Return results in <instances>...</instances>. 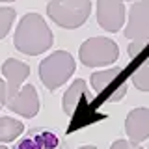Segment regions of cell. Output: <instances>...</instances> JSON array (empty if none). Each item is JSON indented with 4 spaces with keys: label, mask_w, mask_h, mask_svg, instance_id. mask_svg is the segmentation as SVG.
I'll use <instances>...</instances> for the list:
<instances>
[{
    "label": "cell",
    "mask_w": 149,
    "mask_h": 149,
    "mask_svg": "<svg viewBox=\"0 0 149 149\" xmlns=\"http://www.w3.org/2000/svg\"><path fill=\"white\" fill-rule=\"evenodd\" d=\"M54 36L45 19L39 13H26L19 21L13 36V45L19 52L26 56H39L52 47Z\"/></svg>",
    "instance_id": "obj_1"
},
{
    "label": "cell",
    "mask_w": 149,
    "mask_h": 149,
    "mask_svg": "<svg viewBox=\"0 0 149 149\" xmlns=\"http://www.w3.org/2000/svg\"><path fill=\"white\" fill-rule=\"evenodd\" d=\"M74 67H77V63H74L73 56L67 50H56V52L49 54L45 60H41L39 78L45 84L47 90L54 91L71 78V74L74 73Z\"/></svg>",
    "instance_id": "obj_2"
},
{
    "label": "cell",
    "mask_w": 149,
    "mask_h": 149,
    "mask_svg": "<svg viewBox=\"0 0 149 149\" xmlns=\"http://www.w3.org/2000/svg\"><path fill=\"white\" fill-rule=\"evenodd\" d=\"M90 82L102 102H118L127 95V74L121 67L93 73Z\"/></svg>",
    "instance_id": "obj_3"
},
{
    "label": "cell",
    "mask_w": 149,
    "mask_h": 149,
    "mask_svg": "<svg viewBox=\"0 0 149 149\" xmlns=\"http://www.w3.org/2000/svg\"><path fill=\"white\" fill-rule=\"evenodd\" d=\"M118 56V45L108 37H90L78 49V60L86 67H106L114 63Z\"/></svg>",
    "instance_id": "obj_4"
},
{
    "label": "cell",
    "mask_w": 149,
    "mask_h": 149,
    "mask_svg": "<svg viewBox=\"0 0 149 149\" xmlns=\"http://www.w3.org/2000/svg\"><path fill=\"white\" fill-rule=\"evenodd\" d=\"M91 13V2L84 0L78 4H67L62 0H50L47 4V15L50 17V21L56 22L62 28H78L88 21Z\"/></svg>",
    "instance_id": "obj_5"
},
{
    "label": "cell",
    "mask_w": 149,
    "mask_h": 149,
    "mask_svg": "<svg viewBox=\"0 0 149 149\" xmlns=\"http://www.w3.org/2000/svg\"><path fill=\"white\" fill-rule=\"evenodd\" d=\"M4 80H0V104L6 106V102L21 90L22 82L30 74V65L24 62H19L15 58H8L2 63Z\"/></svg>",
    "instance_id": "obj_6"
},
{
    "label": "cell",
    "mask_w": 149,
    "mask_h": 149,
    "mask_svg": "<svg viewBox=\"0 0 149 149\" xmlns=\"http://www.w3.org/2000/svg\"><path fill=\"white\" fill-rule=\"evenodd\" d=\"M125 13V4L121 0H97V22L110 34H116L123 28Z\"/></svg>",
    "instance_id": "obj_7"
},
{
    "label": "cell",
    "mask_w": 149,
    "mask_h": 149,
    "mask_svg": "<svg viewBox=\"0 0 149 149\" xmlns=\"http://www.w3.org/2000/svg\"><path fill=\"white\" fill-rule=\"evenodd\" d=\"M125 37L132 41H142L149 37V0H138L130 6Z\"/></svg>",
    "instance_id": "obj_8"
},
{
    "label": "cell",
    "mask_w": 149,
    "mask_h": 149,
    "mask_svg": "<svg viewBox=\"0 0 149 149\" xmlns=\"http://www.w3.org/2000/svg\"><path fill=\"white\" fill-rule=\"evenodd\" d=\"M6 106L11 112L22 116V118H34L39 112V95L36 91V86L34 84H26L24 88H21L6 102Z\"/></svg>",
    "instance_id": "obj_9"
},
{
    "label": "cell",
    "mask_w": 149,
    "mask_h": 149,
    "mask_svg": "<svg viewBox=\"0 0 149 149\" xmlns=\"http://www.w3.org/2000/svg\"><path fill=\"white\" fill-rule=\"evenodd\" d=\"M125 132L130 142L140 143L149 138V108H134L125 119Z\"/></svg>",
    "instance_id": "obj_10"
},
{
    "label": "cell",
    "mask_w": 149,
    "mask_h": 149,
    "mask_svg": "<svg viewBox=\"0 0 149 149\" xmlns=\"http://www.w3.org/2000/svg\"><path fill=\"white\" fill-rule=\"evenodd\" d=\"M15 149H67L65 143L50 130H30L15 146Z\"/></svg>",
    "instance_id": "obj_11"
},
{
    "label": "cell",
    "mask_w": 149,
    "mask_h": 149,
    "mask_svg": "<svg viewBox=\"0 0 149 149\" xmlns=\"http://www.w3.org/2000/svg\"><path fill=\"white\" fill-rule=\"evenodd\" d=\"M86 95V80H82V78H77L71 86H69V90L63 93V99H62V108L67 116H74V112H77L78 104H80V99Z\"/></svg>",
    "instance_id": "obj_12"
},
{
    "label": "cell",
    "mask_w": 149,
    "mask_h": 149,
    "mask_svg": "<svg viewBox=\"0 0 149 149\" xmlns=\"http://www.w3.org/2000/svg\"><path fill=\"white\" fill-rule=\"evenodd\" d=\"M24 132V123L13 118H0V143H9Z\"/></svg>",
    "instance_id": "obj_13"
},
{
    "label": "cell",
    "mask_w": 149,
    "mask_h": 149,
    "mask_svg": "<svg viewBox=\"0 0 149 149\" xmlns=\"http://www.w3.org/2000/svg\"><path fill=\"white\" fill-rule=\"evenodd\" d=\"M130 69V80L140 91H149V62H136Z\"/></svg>",
    "instance_id": "obj_14"
},
{
    "label": "cell",
    "mask_w": 149,
    "mask_h": 149,
    "mask_svg": "<svg viewBox=\"0 0 149 149\" xmlns=\"http://www.w3.org/2000/svg\"><path fill=\"white\" fill-rule=\"evenodd\" d=\"M127 54L134 62H149V37L142 41H132L127 47Z\"/></svg>",
    "instance_id": "obj_15"
},
{
    "label": "cell",
    "mask_w": 149,
    "mask_h": 149,
    "mask_svg": "<svg viewBox=\"0 0 149 149\" xmlns=\"http://www.w3.org/2000/svg\"><path fill=\"white\" fill-rule=\"evenodd\" d=\"M15 9L13 8H0V39H4L9 30H11V24L15 21Z\"/></svg>",
    "instance_id": "obj_16"
},
{
    "label": "cell",
    "mask_w": 149,
    "mask_h": 149,
    "mask_svg": "<svg viewBox=\"0 0 149 149\" xmlns=\"http://www.w3.org/2000/svg\"><path fill=\"white\" fill-rule=\"evenodd\" d=\"M110 149H143V147H140L138 143L130 142V140H116L110 146Z\"/></svg>",
    "instance_id": "obj_17"
},
{
    "label": "cell",
    "mask_w": 149,
    "mask_h": 149,
    "mask_svg": "<svg viewBox=\"0 0 149 149\" xmlns=\"http://www.w3.org/2000/svg\"><path fill=\"white\" fill-rule=\"evenodd\" d=\"M62 2H67V4H78V2H84V0H62Z\"/></svg>",
    "instance_id": "obj_18"
},
{
    "label": "cell",
    "mask_w": 149,
    "mask_h": 149,
    "mask_svg": "<svg viewBox=\"0 0 149 149\" xmlns=\"http://www.w3.org/2000/svg\"><path fill=\"white\" fill-rule=\"evenodd\" d=\"M78 149H99V147H95V146H82V147H78Z\"/></svg>",
    "instance_id": "obj_19"
},
{
    "label": "cell",
    "mask_w": 149,
    "mask_h": 149,
    "mask_svg": "<svg viewBox=\"0 0 149 149\" xmlns=\"http://www.w3.org/2000/svg\"><path fill=\"white\" fill-rule=\"evenodd\" d=\"M0 149H8L6 146H4V143H0Z\"/></svg>",
    "instance_id": "obj_20"
},
{
    "label": "cell",
    "mask_w": 149,
    "mask_h": 149,
    "mask_svg": "<svg viewBox=\"0 0 149 149\" xmlns=\"http://www.w3.org/2000/svg\"><path fill=\"white\" fill-rule=\"evenodd\" d=\"M0 2H15V0H0Z\"/></svg>",
    "instance_id": "obj_21"
},
{
    "label": "cell",
    "mask_w": 149,
    "mask_h": 149,
    "mask_svg": "<svg viewBox=\"0 0 149 149\" xmlns=\"http://www.w3.org/2000/svg\"><path fill=\"white\" fill-rule=\"evenodd\" d=\"M0 108H2V104H0Z\"/></svg>",
    "instance_id": "obj_22"
},
{
    "label": "cell",
    "mask_w": 149,
    "mask_h": 149,
    "mask_svg": "<svg viewBox=\"0 0 149 149\" xmlns=\"http://www.w3.org/2000/svg\"><path fill=\"white\" fill-rule=\"evenodd\" d=\"M121 2H125V0H121Z\"/></svg>",
    "instance_id": "obj_23"
}]
</instances>
